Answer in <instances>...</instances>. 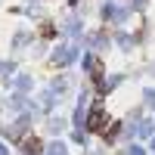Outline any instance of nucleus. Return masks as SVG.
<instances>
[{"label":"nucleus","mask_w":155,"mask_h":155,"mask_svg":"<svg viewBox=\"0 0 155 155\" xmlns=\"http://www.w3.org/2000/svg\"><path fill=\"white\" fill-rule=\"evenodd\" d=\"M99 127H102V109H96L90 115V130H99Z\"/></svg>","instance_id":"f257e3e1"}]
</instances>
